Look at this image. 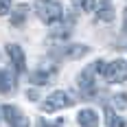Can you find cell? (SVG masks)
<instances>
[{
    "mask_svg": "<svg viewBox=\"0 0 127 127\" xmlns=\"http://www.w3.org/2000/svg\"><path fill=\"white\" fill-rule=\"evenodd\" d=\"M125 33H127V9H125Z\"/></svg>",
    "mask_w": 127,
    "mask_h": 127,
    "instance_id": "obj_17",
    "label": "cell"
},
{
    "mask_svg": "<svg viewBox=\"0 0 127 127\" xmlns=\"http://www.w3.org/2000/svg\"><path fill=\"white\" fill-rule=\"evenodd\" d=\"M26 15H29V7L26 4H18L15 11H11V24L13 26H22L24 20H26Z\"/></svg>",
    "mask_w": 127,
    "mask_h": 127,
    "instance_id": "obj_11",
    "label": "cell"
},
{
    "mask_svg": "<svg viewBox=\"0 0 127 127\" xmlns=\"http://www.w3.org/2000/svg\"><path fill=\"white\" fill-rule=\"evenodd\" d=\"M13 86H15V83H13L11 72H9V70H0V92L7 94V92H11V90H13Z\"/></svg>",
    "mask_w": 127,
    "mask_h": 127,
    "instance_id": "obj_12",
    "label": "cell"
},
{
    "mask_svg": "<svg viewBox=\"0 0 127 127\" xmlns=\"http://www.w3.org/2000/svg\"><path fill=\"white\" fill-rule=\"evenodd\" d=\"M7 55H9V59H11L13 68H15L18 72H24V68H26L24 51H22L18 44H9V46H7Z\"/></svg>",
    "mask_w": 127,
    "mask_h": 127,
    "instance_id": "obj_5",
    "label": "cell"
},
{
    "mask_svg": "<svg viewBox=\"0 0 127 127\" xmlns=\"http://www.w3.org/2000/svg\"><path fill=\"white\" fill-rule=\"evenodd\" d=\"M72 103H75V99L68 92L57 90V92H53L51 96H46V101H42L39 110L46 112V114H51V112H57V110H64V107H70Z\"/></svg>",
    "mask_w": 127,
    "mask_h": 127,
    "instance_id": "obj_2",
    "label": "cell"
},
{
    "mask_svg": "<svg viewBox=\"0 0 127 127\" xmlns=\"http://www.w3.org/2000/svg\"><path fill=\"white\" fill-rule=\"evenodd\" d=\"M35 13L42 22L46 24H57L64 15V7L59 0H37L35 2Z\"/></svg>",
    "mask_w": 127,
    "mask_h": 127,
    "instance_id": "obj_1",
    "label": "cell"
},
{
    "mask_svg": "<svg viewBox=\"0 0 127 127\" xmlns=\"http://www.w3.org/2000/svg\"><path fill=\"white\" fill-rule=\"evenodd\" d=\"M114 105L118 110H125L127 107V94H116L114 96Z\"/></svg>",
    "mask_w": 127,
    "mask_h": 127,
    "instance_id": "obj_15",
    "label": "cell"
},
{
    "mask_svg": "<svg viewBox=\"0 0 127 127\" xmlns=\"http://www.w3.org/2000/svg\"><path fill=\"white\" fill-rule=\"evenodd\" d=\"M94 72H96V68H94V64L86 68L81 75H79V88L83 90L86 94H92L94 92Z\"/></svg>",
    "mask_w": 127,
    "mask_h": 127,
    "instance_id": "obj_6",
    "label": "cell"
},
{
    "mask_svg": "<svg viewBox=\"0 0 127 127\" xmlns=\"http://www.w3.org/2000/svg\"><path fill=\"white\" fill-rule=\"evenodd\" d=\"M2 114L7 118V123L11 127H29V121L26 116L15 107V105H2Z\"/></svg>",
    "mask_w": 127,
    "mask_h": 127,
    "instance_id": "obj_4",
    "label": "cell"
},
{
    "mask_svg": "<svg viewBox=\"0 0 127 127\" xmlns=\"http://www.w3.org/2000/svg\"><path fill=\"white\" fill-rule=\"evenodd\" d=\"M77 121H79L81 127H99V114L94 110H81Z\"/></svg>",
    "mask_w": 127,
    "mask_h": 127,
    "instance_id": "obj_8",
    "label": "cell"
},
{
    "mask_svg": "<svg viewBox=\"0 0 127 127\" xmlns=\"http://www.w3.org/2000/svg\"><path fill=\"white\" fill-rule=\"evenodd\" d=\"M55 68H42V70H35V72H31V83H35V86H44V83H51L53 79H55Z\"/></svg>",
    "mask_w": 127,
    "mask_h": 127,
    "instance_id": "obj_7",
    "label": "cell"
},
{
    "mask_svg": "<svg viewBox=\"0 0 127 127\" xmlns=\"http://www.w3.org/2000/svg\"><path fill=\"white\" fill-rule=\"evenodd\" d=\"M88 51H90V48H88V46H83V44H70V46L62 48V55L66 57V59H79V57H83Z\"/></svg>",
    "mask_w": 127,
    "mask_h": 127,
    "instance_id": "obj_9",
    "label": "cell"
},
{
    "mask_svg": "<svg viewBox=\"0 0 127 127\" xmlns=\"http://www.w3.org/2000/svg\"><path fill=\"white\" fill-rule=\"evenodd\" d=\"M72 4H75L77 9H81V11H94V7H96V2L94 0H72Z\"/></svg>",
    "mask_w": 127,
    "mask_h": 127,
    "instance_id": "obj_14",
    "label": "cell"
},
{
    "mask_svg": "<svg viewBox=\"0 0 127 127\" xmlns=\"http://www.w3.org/2000/svg\"><path fill=\"white\" fill-rule=\"evenodd\" d=\"M103 77L107 79V83H125L127 81V62L116 59V62L107 64Z\"/></svg>",
    "mask_w": 127,
    "mask_h": 127,
    "instance_id": "obj_3",
    "label": "cell"
},
{
    "mask_svg": "<svg viewBox=\"0 0 127 127\" xmlns=\"http://www.w3.org/2000/svg\"><path fill=\"white\" fill-rule=\"evenodd\" d=\"M11 11V0H0V15H7Z\"/></svg>",
    "mask_w": 127,
    "mask_h": 127,
    "instance_id": "obj_16",
    "label": "cell"
},
{
    "mask_svg": "<svg viewBox=\"0 0 127 127\" xmlns=\"http://www.w3.org/2000/svg\"><path fill=\"white\" fill-rule=\"evenodd\" d=\"M114 15H116V13H114L112 2H110V0L101 2V7H99V11H96V20H99V22H112Z\"/></svg>",
    "mask_w": 127,
    "mask_h": 127,
    "instance_id": "obj_10",
    "label": "cell"
},
{
    "mask_svg": "<svg viewBox=\"0 0 127 127\" xmlns=\"http://www.w3.org/2000/svg\"><path fill=\"white\" fill-rule=\"evenodd\" d=\"M105 118H107V125H110V127H125V121H123L121 116H116L112 107L105 110Z\"/></svg>",
    "mask_w": 127,
    "mask_h": 127,
    "instance_id": "obj_13",
    "label": "cell"
}]
</instances>
